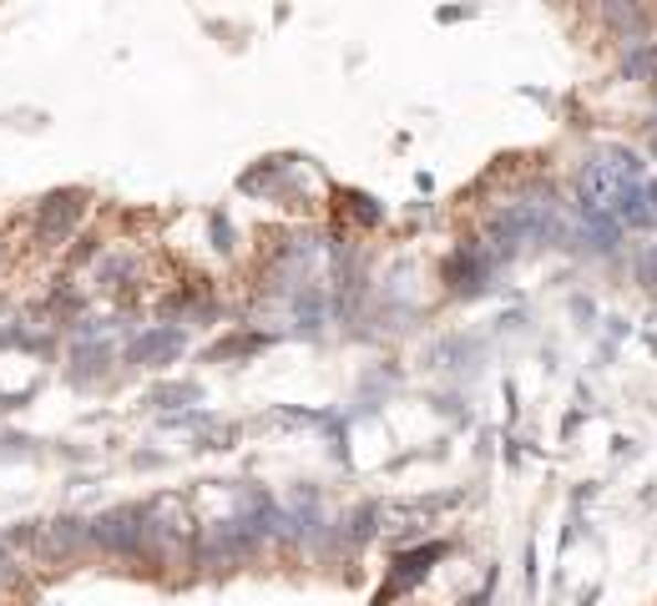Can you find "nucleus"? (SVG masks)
Instances as JSON below:
<instances>
[{"label": "nucleus", "instance_id": "2", "mask_svg": "<svg viewBox=\"0 0 657 606\" xmlns=\"http://www.w3.org/2000/svg\"><path fill=\"white\" fill-rule=\"evenodd\" d=\"M96 541L112 551H131L137 546V525H131V515H107V521L96 525Z\"/></svg>", "mask_w": 657, "mask_h": 606}, {"label": "nucleus", "instance_id": "1", "mask_svg": "<svg viewBox=\"0 0 657 606\" xmlns=\"http://www.w3.org/2000/svg\"><path fill=\"white\" fill-rule=\"evenodd\" d=\"M82 202L86 198H76V192H66V198H51V202H41V233H51V238H61L66 227L76 223V213H82Z\"/></svg>", "mask_w": 657, "mask_h": 606}]
</instances>
